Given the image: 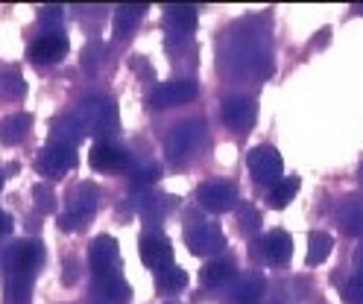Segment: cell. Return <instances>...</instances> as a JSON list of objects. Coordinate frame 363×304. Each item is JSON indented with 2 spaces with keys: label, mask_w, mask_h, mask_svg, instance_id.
<instances>
[{
  "label": "cell",
  "mask_w": 363,
  "mask_h": 304,
  "mask_svg": "<svg viewBox=\"0 0 363 304\" xmlns=\"http://www.w3.org/2000/svg\"><path fill=\"white\" fill-rule=\"evenodd\" d=\"M77 167V152L74 147H65V144H44L41 152L35 155V170L48 179H59L67 170Z\"/></svg>",
  "instance_id": "7"
},
{
  "label": "cell",
  "mask_w": 363,
  "mask_h": 304,
  "mask_svg": "<svg viewBox=\"0 0 363 304\" xmlns=\"http://www.w3.org/2000/svg\"><path fill=\"white\" fill-rule=\"evenodd\" d=\"M103 56H106V44L100 41V38H91L85 47H82V56H79V64H82V70H97L100 64H103Z\"/></svg>",
  "instance_id": "30"
},
{
  "label": "cell",
  "mask_w": 363,
  "mask_h": 304,
  "mask_svg": "<svg viewBox=\"0 0 363 304\" xmlns=\"http://www.w3.org/2000/svg\"><path fill=\"white\" fill-rule=\"evenodd\" d=\"M97 184L91 181H79L74 191H67V210L59 217V228L62 231H79L97 210Z\"/></svg>",
  "instance_id": "2"
},
{
  "label": "cell",
  "mask_w": 363,
  "mask_h": 304,
  "mask_svg": "<svg viewBox=\"0 0 363 304\" xmlns=\"http://www.w3.org/2000/svg\"><path fill=\"white\" fill-rule=\"evenodd\" d=\"M74 114L85 135H97L106 140L111 132H118V108L108 97H88L74 108Z\"/></svg>",
  "instance_id": "1"
},
{
  "label": "cell",
  "mask_w": 363,
  "mask_h": 304,
  "mask_svg": "<svg viewBox=\"0 0 363 304\" xmlns=\"http://www.w3.org/2000/svg\"><path fill=\"white\" fill-rule=\"evenodd\" d=\"M33 298V275L6 272V295L4 304H30Z\"/></svg>",
  "instance_id": "23"
},
{
  "label": "cell",
  "mask_w": 363,
  "mask_h": 304,
  "mask_svg": "<svg viewBox=\"0 0 363 304\" xmlns=\"http://www.w3.org/2000/svg\"><path fill=\"white\" fill-rule=\"evenodd\" d=\"M100 284V293L106 295L108 304H129L132 301V287L123 281V275H111L106 281H97Z\"/></svg>",
  "instance_id": "25"
},
{
  "label": "cell",
  "mask_w": 363,
  "mask_h": 304,
  "mask_svg": "<svg viewBox=\"0 0 363 304\" xmlns=\"http://www.w3.org/2000/svg\"><path fill=\"white\" fill-rule=\"evenodd\" d=\"M334 214H337V223L343 234H349V237L363 234V202L357 196H343L337 202Z\"/></svg>",
  "instance_id": "17"
},
{
  "label": "cell",
  "mask_w": 363,
  "mask_h": 304,
  "mask_svg": "<svg viewBox=\"0 0 363 304\" xmlns=\"http://www.w3.org/2000/svg\"><path fill=\"white\" fill-rule=\"evenodd\" d=\"M255 114H258V106H255L252 97H229L223 103V120H225V126H232L238 132L252 129Z\"/></svg>",
  "instance_id": "15"
},
{
  "label": "cell",
  "mask_w": 363,
  "mask_h": 304,
  "mask_svg": "<svg viewBox=\"0 0 363 304\" xmlns=\"http://www.w3.org/2000/svg\"><path fill=\"white\" fill-rule=\"evenodd\" d=\"M88 164L100 173H118V170H132V161H129V152L108 144V140H97L91 147V155H88Z\"/></svg>",
  "instance_id": "12"
},
{
  "label": "cell",
  "mask_w": 363,
  "mask_h": 304,
  "mask_svg": "<svg viewBox=\"0 0 363 304\" xmlns=\"http://www.w3.org/2000/svg\"><path fill=\"white\" fill-rule=\"evenodd\" d=\"M138 252H141V261L155 272L173 264V246H170V240L164 237V234H158V231L144 234L141 243H138Z\"/></svg>",
  "instance_id": "13"
},
{
  "label": "cell",
  "mask_w": 363,
  "mask_h": 304,
  "mask_svg": "<svg viewBox=\"0 0 363 304\" xmlns=\"http://www.w3.org/2000/svg\"><path fill=\"white\" fill-rule=\"evenodd\" d=\"M232 275H235V261H229V257H217V261H208L206 266L199 269L202 287H220Z\"/></svg>",
  "instance_id": "22"
},
{
  "label": "cell",
  "mask_w": 363,
  "mask_h": 304,
  "mask_svg": "<svg viewBox=\"0 0 363 304\" xmlns=\"http://www.w3.org/2000/svg\"><path fill=\"white\" fill-rule=\"evenodd\" d=\"M50 129H53V132H50V144H65V147H77V140L85 135L74 111L59 114Z\"/></svg>",
  "instance_id": "19"
},
{
  "label": "cell",
  "mask_w": 363,
  "mask_h": 304,
  "mask_svg": "<svg viewBox=\"0 0 363 304\" xmlns=\"http://www.w3.org/2000/svg\"><path fill=\"white\" fill-rule=\"evenodd\" d=\"M196 97V82L194 79H173L152 88V94L147 97L150 108H173L182 103H191Z\"/></svg>",
  "instance_id": "10"
},
{
  "label": "cell",
  "mask_w": 363,
  "mask_h": 304,
  "mask_svg": "<svg viewBox=\"0 0 363 304\" xmlns=\"http://www.w3.org/2000/svg\"><path fill=\"white\" fill-rule=\"evenodd\" d=\"M30 129H33V114L30 111H15V114L0 120V144L15 147L30 135Z\"/></svg>",
  "instance_id": "18"
},
{
  "label": "cell",
  "mask_w": 363,
  "mask_h": 304,
  "mask_svg": "<svg viewBox=\"0 0 363 304\" xmlns=\"http://www.w3.org/2000/svg\"><path fill=\"white\" fill-rule=\"evenodd\" d=\"M264 290H267L264 275H261V272H246V275H240V278L235 281L232 295H235V301H240V304H255V301L264 295Z\"/></svg>",
  "instance_id": "20"
},
{
  "label": "cell",
  "mask_w": 363,
  "mask_h": 304,
  "mask_svg": "<svg viewBox=\"0 0 363 304\" xmlns=\"http://www.w3.org/2000/svg\"><path fill=\"white\" fill-rule=\"evenodd\" d=\"M164 23L176 33V35H188L196 27V6H185V4H170L164 6Z\"/></svg>",
  "instance_id": "21"
},
{
  "label": "cell",
  "mask_w": 363,
  "mask_h": 304,
  "mask_svg": "<svg viewBox=\"0 0 363 304\" xmlns=\"http://www.w3.org/2000/svg\"><path fill=\"white\" fill-rule=\"evenodd\" d=\"M196 202L211 214H223L238 205V187L232 181H202L196 187Z\"/></svg>",
  "instance_id": "9"
},
{
  "label": "cell",
  "mask_w": 363,
  "mask_h": 304,
  "mask_svg": "<svg viewBox=\"0 0 363 304\" xmlns=\"http://www.w3.org/2000/svg\"><path fill=\"white\" fill-rule=\"evenodd\" d=\"M144 12H147L144 4H126V6H118V12H115V35H121V38L129 35V33L141 23Z\"/></svg>",
  "instance_id": "24"
},
{
  "label": "cell",
  "mask_w": 363,
  "mask_h": 304,
  "mask_svg": "<svg viewBox=\"0 0 363 304\" xmlns=\"http://www.w3.org/2000/svg\"><path fill=\"white\" fill-rule=\"evenodd\" d=\"M331 249H334V240L328 237V234L325 231H313L311 237H308V264L311 266L323 264L325 257L331 254Z\"/></svg>",
  "instance_id": "27"
},
{
  "label": "cell",
  "mask_w": 363,
  "mask_h": 304,
  "mask_svg": "<svg viewBox=\"0 0 363 304\" xmlns=\"http://www.w3.org/2000/svg\"><path fill=\"white\" fill-rule=\"evenodd\" d=\"M132 205H135V210L144 217V220H162V217H167L170 210L176 208V199L173 196H167V193H152V191H141V193H135L132 196Z\"/></svg>",
  "instance_id": "16"
},
{
  "label": "cell",
  "mask_w": 363,
  "mask_h": 304,
  "mask_svg": "<svg viewBox=\"0 0 363 304\" xmlns=\"http://www.w3.org/2000/svg\"><path fill=\"white\" fill-rule=\"evenodd\" d=\"M41 261H44L41 240H18L4 254L6 272H18V275H35V269L41 266Z\"/></svg>",
  "instance_id": "6"
},
{
  "label": "cell",
  "mask_w": 363,
  "mask_h": 304,
  "mask_svg": "<svg viewBox=\"0 0 363 304\" xmlns=\"http://www.w3.org/2000/svg\"><path fill=\"white\" fill-rule=\"evenodd\" d=\"M296 193H299V179H296V176L281 179L276 187H272V193H269V205H272V208H287L293 199H296Z\"/></svg>",
  "instance_id": "28"
},
{
  "label": "cell",
  "mask_w": 363,
  "mask_h": 304,
  "mask_svg": "<svg viewBox=\"0 0 363 304\" xmlns=\"http://www.w3.org/2000/svg\"><path fill=\"white\" fill-rule=\"evenodd\" d=\"M343 298H346L349 304H363V278H360V275L349 278L346 284H343Z\"/></svg>",
  "instance_id": "34"
},
{
  "label": "cell",
  "mask_w": 363,
  "mask_h": 304,
  "mask_svg": "<svg viewBox=\"0 0 363 304\" xmlns=\"http://www.w3.org/2000/svg\"><path fill=\"white\" fill-rule=\"evenodd\" d=\"M246 164H249V173H252V179L258 184H272L276 187L281 181V176H284V161H281L276 147H267V144L255 147L252 152H249Z\"/></svg>",
  "instance_id": "5"
},
{
  "label": "cell",
  "mask_w": 363,
  "mask_h": 304,
  "mask_svg": "<svg viewBox=\"0 0 363 304\" xmlns=\"http://www.w3.org/2000/svg\"><path fill=\"white\" fill-rule=\"evenodd\" d=\"M27 94V82H24V77L18 74V70H4L0 74V97L4 100H18V97H24Z\"/></svg>",
  "instance_id": "29"
},
{
  "label": "cell",
  "mask_w": 363,
  "mask_h": 304,
  "mask_svg": "<svg viewBox=\"0 0 363 304\" xmlns=\"http://www.w3.org/2000/svg\"><path fill=\"white\" fill-rule=\"evenodd\" d=\"M88 264H91V275L94 281H106L111 275H121V249L118 240L100 234V237L91 240L88 246Z\"/></svg>",
  "instance_id": "3"
},
{
  "label": "cell",
  "mask_w": 363,
  "mask_h": 304,
  "mask_svg": "<svg viewBox=\"0 0 363 304\" xmlns=\"http://www.w3.org/2000/svg\"><path fill=\"white\" fill-rule=\"evenodd\" d=\"M202 135H206V123H202V120H185V123H179V126L167 135V158H170V161L188 158V155L199 147Z\"/></svg>",
  "instance_id": "8"
},
{
  "label": "cell",
  "mask_w": 363,
  "mask_h": 304,
  "mask_svg": "<svg viewBox=\"0 0 363 304\" xmlns=\"http://www.w3.org/2000/svg\"><path fill=\"white\" fill-rule=\"evenodd\" d=\"M129 179H132L135 187H147V184H152L158 179V167H155V164H144V167L138 164V167L129 170Z\"/></svg>",
  "instance_id": "33"
},
{
  "label": "cell",
  "mask_w": 363,
  "mask_h": 304,
  "mask_svg": "<svg viewBox=\"0 0 363 304\" xmlns=\"http://www.w3.org/2000/svg\"><path fill=\"white\" fill-rule=\"evenodd\" d=\"M360 181H363V167H360Z\"/></svg>",
  "instance_id": "41"
},
{
  "label": "cell",
  "mask_w": 363,
  "mask_h": 304,
  "mask_svg": "<svg viewBox=\"0 0 363 304\" xmlns=\"http://www.w3.org/2000/svg\"><path fill=\"white\" fill-rule=\"evenodd\" d=\"M155 284H158V290H164V293H179V290L188 287V272L179 269L176 264H170V266L155 272Z\"/></svg>",
  "instance_id": "26"
},
{
  "label": "cell",
  "mask_w": 363,
  "mask_h": 304,
  "mask_svg": "<svg viewBox=\"0 0 363 304\" xmlns=\"http://www.w3.org/2000/svg\"><path fill=\"white\" fill-rule=\"evenodd\" d=\"M185 243L191 249V254H217L225 246V237L217 223H206V220H191L185 225Z\"/></svg>",
  "instance_id": "4"
},
{
  "label": "cell",
  "mask_w": 363,
  "mask_h": 304,
  "mask_svg": "<svg viewBox=\"0 0 363 304\" xmlns=\"http://www.w3.org/2000/svg\"><path fill=\"white\" fill-rule=\"evenodd\" d=\"M167 304H179V301H167Z\"/></svg>",
  "instance_id": "42"
},
{
  "label": "cell",
  "mask_w": 363,
  "mask_h": 304,
  "mask_svg": "<svg viewBox=\"0 0 363 304\" xmlns=\"http://www.w3.org/2000/svg\"><path fill=\"white\" fill-rule=\"evenodd\" d=\"M62 281H65V284H74V281H77V264H74V261H67V264H65V275H62Z\"/></svg>",
  "instance_id": "36"
},
{
  "label": "cell",
  "mask_w": 363,
  "mask_h": 304,
  "mask_svg": "<svg viewBox=\"0 0 363 304\" xmlns=\"http://www.w3.org/2000/svg\"><path fill=\"white\" fill-rule=\"evenodd\" d=\"M33 199H35V210L38 214H53L56 210V191L48 181H38L33 187Z\"/></svg>",
  "instance_id": "31"
},
{
  "label": "cell",
  "mask_w": 363,
  "mask_h": 304,
  "mask_svg": "<svg viewBox=\"0 0 363 304\" xmlns=\"http://www.w3.org/2000/svg\"><path fill=\"white\" fill-rule=\"evenodd\" d=\"M62 6H48V9H41V23H48L50 27V33H59V23H62Z\"/></svg>",
  "instance_id": "35"
},
{
  "label": "cell",
  "mask_w": 363,
  "mask_h": 304,
  "mask_svg": "<svg viewBox=\"0 0 363 304\" xmlns=\"http://www.w3.org/2000/svg\"><path fill=\"white\" fill-rule=\"evenodd\" d=\"M238 225H240V231H246V234H255V231L261 228V210L252 208L249 202H240V205H238Z\"/></svg>",
  "instance_id": "32"
},
{
  "label": "cell",
  "mask_w": 363,
  "mask_h": 304,
  "mask_svg": "<svg viewBox=\"0 0 363 304\" xmlns=\"http://www.w3.org/2000/svg\"><path fill=\"white\" fill-rule=\"evenodd\" d=\"M0 187H4V170H0Z\"/></svg>",
  "instance_id": "39"
},
{
  "label": "cell",
  "mask_w": 363,
  "mask_h": 304,
  "mask_svg": "<svg viewBox=\"0 0 363 304\" xmlns=\"http://www.w3.org/2000/svg\"><path fill=\"white\" fill-rule=\"evenodd\" d=\"M255 249V254H261L267 264H287L290 261V254H293V240H290V234L284 231V228H272V231H267L261 240H255L252 243Z\"/></svg>",
  "instance_id": "11"
},
{
  "label": "cell",
  "mask_w": 363,
  "mask_h": 304,
  "mask_svg": "<svg viewBox=\"0 0 363 304\" xmlns=\"http://www.w3.org/2000/svg\"><path fill=\"white\" fill-rule=\"evenodd\" d=\"M12 225H15V223H12V217L6 214V210H0V234H9V231H12Z\"/></svg>",
  "instance_id": "37"
},
{
  "label": "cell",
  "mask_w": 363,
  "mask_h": 304,
  "mask_svg": "<svg viewBox=\"0 0 363 304\" xmlns=\"http://www.w3.org/2000/svg\"><path fill=\"white\" fill-rule=\"evenodd\" d=\"M354 264H357V266H363V243H360V246H357V252H354Z\"/></svg>",
  "instance_id": "38"
},
{
  "label": "cell",
  "mask_w": 363,
  "mask_h": 304,
  "mask_svg": "<svg viewBox=\"0 0 363 304\" xmlns=\"http://www.w3.org/2000/svg\"><path fill=\"white\" fill-rule=\"evenodd\" d=\"M65 53H67V38H65V33L59 30V33H44V35H38L33 44H30V59L35 62V64H56V62H62L65 59Z\"/></svg>",
  "instance_id": "14"
},
{
  "label": "cell",
  "mask_w": 363,
  "mask_h": 304,
  "mask_svg": "<svg viewBox=\"0 0 363 304\" xmlns=\"http://www.w3.org/2000/svg\"><path fill=\"white\" fill-rule=\"evenodd\" d=\"M354 9H357V12H360V15H363V6H354Z\"/></svg>",
  "instance_id": "40"
}]
</instances>
